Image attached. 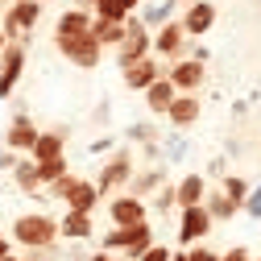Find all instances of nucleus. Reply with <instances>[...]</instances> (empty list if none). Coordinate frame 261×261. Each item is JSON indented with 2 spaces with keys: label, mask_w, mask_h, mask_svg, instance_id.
<instances>
[{
  "label": "nucleus",
  "mask_w": 261,
  "mask_h": 261,
  "mask_svg": "<svg viewBox=\"0 0 261 261\" xmlns=\"http://www.w3.org/2000/svg\"><path fill=\"white\" fill-rule=\"evenodd\" d=\"M212 216H207V207L199 203V207H182L178 212V245H199V241H207V232H212Z\"/></svg>",
  "instance_id": "nucleus-6"
},
{
  "label": "nucleus",
  "mask_w": 261,
  "mask_h": 261,
  "mask_svg": "<svg viewBox=\"0 0 261 261\" xmlns=\"http://www.w3.org/2000/svg\"><path fill=\"white\" fill-rule=\"evenodd\" d=\"M120 75H124V87H128V91H149V87L162 79V67H158V58L149 54V58L133 62L128 71H120Z\"/></svg>",
  "instance_id": "nucleus-14"
},
{
  "label": "nucleus",
  "mask_w": 261,
  "mask_h": 261,
  "mask_svg": "<svg viewBox=\"0 0 261 261\" xmlns=\"http://www.w3.org/2000/svg\"><path fill=\"white\" fill-rule=\"evenodd\" d=\"M5 257H13V249H9V241H5V232H0V261Z\"/></svg>",
  "instance_id": "nucleus-39"
},
{
  "label": "nucleus",
  "mask_w": 261,
  "mask_h": 261,
  "mask_svg": "<svg viewBox=\"0 0 261 261\" xmlns=\"http://www.w3.org/2000/svg\"><path fill=\"white\" fill-rule=\"evenodd\" d=\"M203 207H207V216H212V220H232V216H241V203H232L224 191H207Z\"/></svg>",
  "instance_id": "nucleus-24"
},
{
  "label": "nucleus",
  "mask_w": 261,
  "mask_h": 261,
  "mask_svg": "<svg viewBox=\"0 0 261 261\" xmlns=\"http://www.w3.org/2000/svg\"><path fill=\"white\" fill-rule=\"evenodd\" d=\"M62 203H67V212H83V216H91L95 203H100V191H95V182H87V178H75Z\"/></svg>",
  "instance_id": "nucleus-16"
},
{
  "label": "nucleus",
  "mask_w": 261,
  "mask_h": 261,
  "mask_svg": "<svg viewBox=\"0 0 261 261\" xmlns=\"http://www.w3.org/2000/svg\"><path fill=\"white\" fill-rule=\"evenodd\" d=\"M174 0H158V5H145V13H141V25L145 29H162V25H170L174 21Z\"/></svg>",
  "instance_id": "nucleus-23"
},
{
  "label": "nucleus",
  "mask_w": 261,
  "mask_h": 261,
  "mask_svg": "<svg viewBox=\"0 0 261 261\" xmlns=\"http://www.w3.org/2000/svg\"><path fill=\"white\" fill-rule=\"evenodd\" d=\"M245 212H249L253 220H261V182H257V191L249 195V203H245Z\"/></svg>",
  "instance_id": "nucleus-34"
},
{
  "label": "nucleus",
  "mask_w": 261,
  "mask_h": 261,
  "mask_svg": "<svg viewBox=\"0 0 261 261\" xmlns=\"http://www.w3.org/2000/svg\"><path fill=\"white\" fill-rule=\"evenodd\" d=\"M153 207L158 212H170V207H178V199H174V182H166L158 195H153Z\"/></svg>",
  "instance_id": "nucleus-31"
},
{
  "label": "nucleus",
  "mask_w": 261,
  "mask_h": 261,
  "mask_svg": "<svg viewBox=\"0 0 261 261\" xmlns=\"http://www.w3.org/2000/svg\"><path fill=\"white\" fill-rule=\"evenodd\" d=\"M38 17H42V0H25V5H13V9L5 13L0 29H5V38L13 42V38H21V34H29V29L38 25Z\"/></svg>",
  "instance_id": "nucleus-9"
},
{
  "label": "nucleus",
  "mask_w": 261,
  "mask_h": 261,
  "mask_svg": "<svg viewBox=\"0 0 261 261\" xmlns=\"http://www.w3.org/2000/svg\"><path fill=\"white\" fill-rule=\"evenodd\" d=\"M145 216H149L145 203L133 199V195H116V199L108 203V220H112V228H137V224H149Z\"/></svg>",
  "instance_id": "nucleus-10"
},
{
  "label": "nucleus",
  "mask_w": 261,
  "mask_h": 261,
  "mask_svg": "<svg viewBox=\"0 0 261 261\" xmlns=\"http://www.w3.org/2000/svg\"><path fill=\"white\" fill-rule=\"evenodd\" d=\"M178 21H182V29H187V38H203L207 29L216 25V5H212V0H191L187 13H182Z\"/></svg>",
  "instance_id": "nucleus-13"
},
{
  "label": "nucleus",
  "mask_w": 261,
  "mask_h": 261,
  "mask_svg": "<svg viewBox=\"0 0 261 261\" xmlns=\"http://www.w3.org/2000/svg\"><path fill=\"white\" fill-rule=\"evenodd\" d=\"M153 50L162 54V58H170V62H178L182 58V50H187V29H182V21L174 17L170 25H162L158 34H153Z\"/></svg>",
  "instance_id": "nucleus-12"
},
{
  "label": "nucleus",
  "mask_w": 261,
  "mask_h": 261,
  "mask_svg": "<svg viewBox=\"0 0 261 261\" xmlns=\"http://www.w3.org/2000/svg\"><path fill=\"white\" fill-rule=\"evenodd\" d=\"M220 191L228 195V199H232V203H249V195H253V187H249V178H241V174H224L220 178Z\"/></svg>",
  "instance_id": "nucleus-26"
},
{
  "label": "nucleus",
  "mask_w": 261,
  "mask_h": 261,
  "mask_svg": "<svg viewBox=\"0 0 261 261\" xmlns=\"http://www.w3.org/2000/svg\"><path fill=\"white\" fill-rule=\"evenodd\" d=\"M124 137H128V141H141V145H158V128H153V124H128Z\"/></svg>",
  "instance_id": "nucleus-29"
},
{
  "label": "nucleus",
  "mask_w": 261,
  "mask_h": 261,
  "mask_svg": "<svg viewBox=\"0 0 261 261\" xmlns=\"http://www.w3.org/2000/svg\"><path fill=\"white\" fill-rule=\"evenodd\" d=\"M91 25H95L91 13H83V9H67V13L58 17V25H54V42H58V38H87Z\"/></svg>",
  "instance_id": "nucleus-15"
},
{
  "label": "nucleus",
  "mask_w": 261,
  "mask_h": 261,
  "mask_svg": "<svg viewBox=\"0 0 261 261\" xmlns=\"http://www.w3.org/2000/svg\"><path fill=\"white\" fill-rule=\"evenodd\" d=\"M128 182H133V149H116L95 174V191L104 199V195H112L116 187H128Z\"/></svg>",
  "instance_id": "nucleus-4"
},
{
  "label": "nucleus",
  "mask_w": 261,
  "mask_h": 261,
  "mask_svg": "<svg viewBox=\"0 0 261 261\" xmlns=\"http://www.w3.org/2000/svg\"><path fill=\"white\" fill-rule=\"evenodd\" d=\"M17 162H21V153H13V149H0V170H17Z\"/></svg>",
  "instance_id": "nucleus-35"
},
{
  "label": "nucleus",
  "mask_w": 261,
  "mask_h": 261,
  "mask_svg": "<svg viewBox=\"0 0 261 261\" xmlns=\"http://www.w3.org/2000/svg\"><path fill=\"white\" fill-rule=\"evenodd\" d=\"M87 261H116V257H112V253H104V249H100V253H91V257H87Z\"/></svg>",
  "instance_id": "nucleus-40"
},
{
  "label": "nucleus",
  "mask_w": 261,
  "mask_h": 261,
  "mask_svg": "<svg viewBox=\"0 0 261 261\" xmlns=\"http://www.w3.org/2000/svg\"><path fill=\"white\" fill-rule=\"evenodd\" d=\"M170 257H174V249H166V245H149L141 253V261H170Z\"/></svg>",
  "instance_id": "nucleus-32"
},
{
  "label": "nucleus",
  "mask_w": 261,
  "mask_h": 261,
  "mask_svg": "<svg viewBox=\"0 0 261 261\" xmlns=\"http://www.w3.org/2000/svg\"><path fill=\"white\" fill-rule=\"evenodd\" d=\"M166 79L174 83L178 95H195V91L207 83V67H203V62H195V58H178V62H170Z\"/></svg>",
  "instance_id": "nucleus-5"
},
{
  "label": "nucleus",
  "mask_w": 261,
  "mask_h": 261,
  "mask_svg": "<svg viewBox=\"0 0 261 261\" xmlns=\"http://www.w3.org/2000/svg\"><path fill=\"white\" fill-rule=\"evenodd\" d=\"M95 232L91 228V216H83V212H67L58 220V237H67V241H87Z\"/></svg>",
  "instance_id": "nucleus-21"
},
{
  "label": "nucleus",
  "mask_w": 261,
  "mask_h": 261,
  "mask_svg": "<svg viewBox=\"0 0 261 261\" xmlns=\"http://www.w3.org/2000/svg\"><path fill=\"white\" fill-rule=\"evenodd\" d=\"M75 9H83V13H91V17H95V0H75Z\"/></svg>",
  "instance_id": "nucleus-38"
},
{
  "label": "nucleus",
  "mask_w": 261,
  "mask_h": 261,
  "mask_svg": "<svg viewBox=\"0 0 261 261\" xmlns=\"http://www.w3.org/2000/svg\"><path fill=\"white\" fill-rule=\"evenodd\" d=\"M108 149H112V137H100V141H95L87 153H108Z\"/></svg>",
  "instance_id": "nucleus-37"
},
{
  "label": "nucleus",
  "mask_w": 261,
  "mask_h": 261,
  "mask_svg": "<svg viewBox=\"0 0 261 261\" xmlns=\"http://www.w3.org/2000/svg\"><path fill=\"white\" fill-rule=\"evenodd\" d=\"M54 46H58L62 54H67V58L75 62V67H83V71H91V67H100V58H104V46L95 42L91 34H87V38H58Z\"/></svg>",
  "instance_id": "nucleus-7"
},
{
  "label": "nucleus",
  "mask_w": 261,
  "mask_h": 261,
  "mask_svg": "<svg viewBox=\"0 0 261 261\" xmlns=\"http://www.w3.org/2000/svg\"><path fill=\"white\" fill-rule=\"evenodd\" d=\"M13 182H17L21 191H38V187H42V170H38V162H17Z\"/></svg>",
  "instance_id": "nucleus-27"
},
{
  "label": "nucleus",
  "mask_w": 261,
  "mask_h": 261,
  "mask_svg": "<svg viewBox=\"0 0 261 261\" xmlns=\"http://www.w3.org/2000/svg\"><path fill=\"white\" fill-rule=\"evenodd\" d=\"M95 17H100V21H116V25L128 21V13H124L120 0H95Z\"/></svg>",
  "instance_id": "nucleus-28"
},
{
  "label": "nucleus",
  "mask_w": 261,
  "mask_h": 261,
  "mask_svg": "<svg viewBox=\"0 0 261 261\" xmlns=\"http://www.w3.org/2000/svg\"><path fill=\"white\" fill-rule=\"evenodd\" d=\"M174 199H178V212H182V207H199V203L207 199V178H203V174L178 178V182H174Z\"/></svg>",
  "instance_id": "nucleus-17"
},
{
  "label": "nucleus",
  "mask_w": 261,
  "mask_h": 261,
  "mask_svg": "<svg viewBox=\"0 0 261 261\" xmlns=\"http://www.w3.org/2000/svg\"><path fill=\"white\" fill-rule=\"evenodd\" d=\"M153 54V38H149V29L141 25V17H128L124 21V42L116 46V62H120V71H128L133 62L149 58Z\"/></svg>",
  "instance_id": "nucleus-3"
},
{
  "label": "nucleus",
  "mask_w": 261,
  "mask_h": 261,
  "mask_svg": "<svg viewBox=\"0 0 261 261\" xmlns=\"http://www.w3.org/2000/svg\"><path fill=\"white\" fill-rule=\"evenodd\" d=\"M13 5H25V0H13Z\"/></svg>",
  "instance_id": "nucleus-43"
},
{
  "label": "nucleus",
  "mask_w": 261,
  "mask_h": 261,
  "mask_svg": "<svg viewBox=\"0 0 261 261\" xmlns=\"http://www.w3.org/2000/svg\"><path fill=\"white\" fill-rule=\"evenodd\" d=\"M21 71H25V46L21 42H9L5 54H0V100H9L21 83Z\"/></svg>",
  "instance_id": "nucleus-8"
},
{
  "label": "nucleus",
  "mask_w": 261,
  "mask_h": 261,
  "mask_svg": "<svg viewBox=\"0 0 261 261\" xmlns=\"http://www.w3.org/2000/svg\"><path fill=\"white\" fill-rule=\"evenodd\" d=\"M120 5H124V13H128V17H133V9L141 5V0H120Z\"/></svg>",
  "instance_id": "nucleus-41"
},
{
  "label": "nucleus",
  "mask_w": 261,
  "mask_h": 261,
  "mask_svg": "<svg viewBox=\"0 0 261 261\" xmlns=\"http://www.w3.org/2000/svg\"><path fill=\"white\" fill-rule=\"evenodd\" d=\"M162 187H166V170L162 166H149V170H141V174H133V182H128V195L133 199H149V195H158Z\"/></svg>",
  "instance_id": "nucleus-18"
},
{
  "label": "nucleus",
  "mask_w": 261,
  "mask_h": 261,
  "mask_svg": "<svg viewBox=\"0 0 261 261\" xmlns=\"http://www.w3.org/2000/svg\"><path fill=\"white\" fill-rule=\"evenodd\" d=\"M38 170H42V182H50V187H54L58 178H67V174H71V170H67V158H58V162H46V166H38Z\"/></svg>",
  "instance_id": "nucleus-30"
},
{
  "label": "nucleus",
  "mask_w": 261,
  "mask_h": 261,
  "mask_svg": "<svg viewBox=\"0 0 261 261\" xmlns=\"http://www.w3.org/2000/svg\"><path fill=\"white\" fill-rule=\"evenodd\" d=\"M62 145H67V128H50V133H42L38 145H34V162H38V166L58 162L62 158Z\"/></svg>",
  "instance_id": "nucleus-20"
},
{
  "label": "nucleus",
  "mask_w": 261,
  "mask_h": 261,
  "mask_svg": "<svg viewBox=\"0 0 261 261\" xmlns=\"http://www.w3.org/2000/svg\"><path fill=\"white\" fill-rule=\"evenodd\" d=\"M5 261H17V257H5Z\"/></svg>",
  "instance_id": "nucleus-44"
},
{
  "label": "nucleus",
  "mask_w": 261,
  "mask_h": 261,
  "mask_svg": "<svg viewBox=\"0 0 261 261\" xmlns=\"http://www.w3.org/2000/svg\"><path fill=\"white\" fill-rule=\"evenodd\" d=\"M220 261H253V257H249V249H245V245H237V249H228Z\"/></svg>",
  "instance_id": "nucleus-36"
},
{
  "label": "nucleus",
  "mask_w": 261,
  "mask_h": 261,
  "mask_svg": "<svg viewBox=\"0 0 261 261\" xmlns=\"http://www.w3.org/2000/svg\"><path fill=\"white\" fill-rule=\"evenodd\" d=\"M174 5H182V0H174Z\"/></svg>",
  "instance_id": "nucleus-45"
},
{
  "label": "nucleus",
  "mask_w": 261,
  "mask_h": 261,
  "mask_svg": "<svg viewBox=\"0 0 261 261\" xmlns=\"http://www.w3.org/2000/svg\"><path fill=\"white\" fill-rule=\"evenodd\" d=\"M174 95H178V91H174V83L162 75V79L145 91V104H149V112H162V116H166V112H170V104H174Z\"/></svg>",
  "instance_id": "nucleus-22"
},
{
  "label": "nucleus",
  "mask_w": 261,
  "mask_h": 261,
  "mask_svg": "<svg viewBox=\"0 0 261 261\" xmlns=\"http://www.w3.org/2000/svg\"><path fill=\"white\" fill-rule=\"evenodd\" d=\"M187 261H220L216 249H187Z\"/></svg>",
  "instance_id": "nucleus-33"
},
{
  "label": "nucleus",
  "mask_w": 261,
  "mask_h": 261,
  "mask_svg": "<svg viewBox=\"0 0 261 261\" xmlns=\"http://www.w3.org/2000/svg\"><path fill=\"white\" fill-rule=\"evenodd\" d=\"M5 46H9V38H5V29H0V54H5Z\"/></svg>",
  "instance_id": "nucleus-42"
},
{
  "label": "nucleus",
  "mask_w": 261,
  "mask_h": 261,
  "mask_svg": "<svg viewBox=\"0 0 261 261\" xmlns=\"http://www.w3.org/2000/svg\"><path fill=\"white\" fill-rule=\"evenodd\" d=\"M199 112H203V104H199V95H174V104H170V124L174 128H191L195 120H199Z\"/></svg>",
  "instance_id": "nucleus-19"
},
{
  "label": "nucleus",
  "mask_w": 261,
  "mask_h": 261,
  "mask_svg": "<svg viewBox=\"0 0 261 261\" xmlns=\"http://www.w3.org/2000/svg\"><path fill=\"white\" fill-rule=\"evenodd\" d=\"M257 261H261V257H257Z\"/></svg>",
  "instance_id": "nucleus-46"
},
{
  "label": "nucleus",
  "mask_w": 261,
  "mask_h": 261,
  "mask_svg": "<svg viewBox=\"0 0 261 261\" xmlns=\"http://www.w3.org/2000/svg\"><path fill=\"white\" fill-rule=\"evenodd\" d=\"M13 237H17L29 253H42V249H50L54 237H58V220L46 216V212H25V216L13 220Z\"/></svg>",
  "instance_id": "nucleus-1"
},
{
  "label": "nucleus",
  "mask_w": 261,
  "mask_h": 261,
  "mask_svg": "<svg viewBox=\"0 0 261 261\" xmlns=\"http://www.w3.org/2000/svg\"><path fill=\"white\" fill-rule=\"evenodd\" d=\"M38 124L29 120L25 112H17L13 116V124H9V133H5V149H13V153H34V145H38Z\"/></svg>",
  "instance_id": "nucleus-11"
},
{
  "label": "nucleus",
  "mask_w": 261,
  "mask_h": 261,
  "mask_svg": "<svg viewBox=\"0 0 261 261\" xmlns=\"http://www.w3.org/2000/svg\"><path fill=\"white\" fill-rule=\"evenodd\" d=\"M91 38L100 42L104 50H108V46H120V42H124V25H116V21H100V17H95V25H91Z\"/></svg>",
  "instance_id": "nucleus-25"
},
{
  "label": "nucleus",
  "mask_w": 261,
  "mask_h": 261,
  "mask_svg": "<svg viewBox=\"0 0 261 261\" xmlns=\"http://www.w3.org/2000/svg\"><path fill=\"white\" fill-rule=\"evenodd\" d=\"M104 245V253H120V257H128V261H141V253L153 245V228L149 224H137V228H112V232L100 241Z\"/></svg>",
  "instance_id": "nucleus-2"
}]
</instances>
